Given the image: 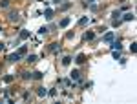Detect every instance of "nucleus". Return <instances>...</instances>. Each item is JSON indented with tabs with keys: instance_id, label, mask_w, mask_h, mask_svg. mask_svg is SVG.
I'll return each mask as SVG.
<instances>
[{
	"instance_id": "10",
	"label": "nucleus",
	"mask_w": 137,
	"mask_h": 104,
	"mask_svg": "<svg viewBox=\"0 0 137 104\" xmlns=\"http://www.w3.org/2000/svg\"><path fill=\"white\" fill-rule=\"evenodd\" d=\"M44 17L46 18H53V9H46V11H44Z\"/></svg>"
},
{
	"instance_id": "11",
	"label": "nucleus",
	"mask_w": 137,
	"mask_h": 104,
	"mask_svg": "<svg viewBox=\"0 0 137 104\" xmlns=\"http://www.w3.org/2000/svg\"><path fill=\"white\" fill-rule=\"evenodd\" d=\"M37 55H28V58H26V60H28V62H37Z\"/></svg>"
},
{
	"instance_id": "6",
	"label": "nucleus",
	"mask_w": 137,
	"mask_h": 104,
	"mask_svg": "<svg viewBox=\"0 0 137 104\" xmlns=\"http://www.w3.org/2000/svg\"><path fill=\"white\" fill-rule=\"evenodd\" d=\"M70 22H71V18H70V17H64L62 20H60V28H66V26L70 24Z\"/></svg>"
},
{
	"instance_id": "3",
	"label": "nucleus",
	"mask_w": 137,
	"mask_h": 104,
	"mask_svg": "<svg viewBox=\"0 0 137 104\" xmlns=\"http://www.w3.org/2000/svg\"><path fill=\"white\" fill-rule=\"evenodd\" d=\"M75 62H77V64H84V62H86V55H82V53H80V55H77Z\"/></svg>"
},
{
	"instance_id": "15",
	"label": "nucleus",
	"mask_w": 137,
	"mask_h": 104,
	"mask_svg": "<svg viewBox=\"0 0 137 104\" xmlns=\"http://www.w3.org/2000/svg\"><path fill=\"white\" fill-rule=\"evenodd\" d=\"M31 77H33V79H42V73L40 71H35V73H31Z\"/></svg>"
},
{
	"instance_id": "16",
	"label": "nucleus",
	"mask_w": 137,
	"mask_h": 104,
	"mask_svg": "<svg viewBox=\"0 0 137 104\" xmlns=\"http://www.w3.org/2000/svg\"><path fill=\"white\" fill-rule=\"evenodd\" d=\"M84 24H88V17H82L79 20V26H84Z\"/></svg>"
},
{
	"instance_id": "8",
	"label": "nucleus",
	"mask_w": 137,
	"mask_h": 104,
	"mask_svg": "<svg viewBox=\"0 0 137 104\" xmlns=\"http://www.w3.org/2000/svg\"><path fill=\"white\" fill-rule=\"evenodd\" d=\"M133 18H135V15H133V13H126L124 17H123V20L128 22V20H133Z\"/></svg>"
},
{
	"instance_id": "20",
	"label": "nucleus",
	"mask_w": 137,
	"mask_h": 104,
	"mask_svg": "<svg viewBox=\"0 0 137 104\" xmlns=\"http://www.w3.org/2000/svg\"><path fill=\"white\" fill-rule=\"evenodd\" d=\"M44 33H48V28H40L38 29V35H44Z\"/></svg>"
},
{
	"instance_id": "18",
	"label": "nucleus",
	"mask_w": 137,
	"mask_h": 104,
	"mask_svg": "<svg viewBox=\"0 0 137 104\" xmlns=\"http://www.w3.org/2000/svg\"><path fill=\"white\" fill-rule=\"evenodd\" d=\"M11 80H13V75H6L4 77V82H11Z\"/></svg>"
},
{
	"instance_id": "4",
	"label": "nucleus",
	"mask_w": 137,
	"mask_h": 104,
	"mask_svg": "<svg viewBox=\"0 0 137 104\" xmlns=\"http://www.w3.org/2000/svg\"><path fill=\"white\" fill-rule=\"evenodd\" d=\"M9 20H11V22H18V13L11 11V13H9Z\"/></svg>"
},
{
	"instance_id": "5",
	"label": "nucleus",
	"mask_w": 137,
	"mask_h": 104,
	"mask_svg": "<svg viewBox=\"0 0 137 104\" xmlns=\"http://www.w3.org/2000/svg\"><path fill=\"white\" fill-rule=\"evenodd\" d=\"M70 77H71V80H79V79H80V73H79L77 69H73V71L70 73Z\"/></svg>"
},
{
	"instance_id": "9",
	"label": "nucleus",
	"mask_w": 137,
	"mask_h": 104,
	"mask_svg": "<svg viewBox=\"0 0 137 104\" xmlns=\"http://www.w3.org/2000/svg\"><path fill=\"white\" fill-rule=\"evenodd\" d=\"M93 37H95V33H93V31H86V35H84V38H86V40H93Z\"/></svg>"
},
{
	"instance_id": "19",
	"label": "nucleus",
	"mask_w": 137,
	"mask_h": 104,
	"mask_svg": "<svg viewBox=\"0 0 137 104\" xmlns=\"http://www.w3.org/2000/svg\"><path fill=\"white\" fill-rule=\"evenodd\" d=\"M0 6H2V7H7V6H9V0H2V2H0Z\"/></svg>"
},
{
	"instance_id": "17",
	"label": "nucleus",
	"mask_w": 137,
	"mask_h": 104,
	"mask_svg": "<svg viewBox=\"0 0 137 104\" xmlns=\"http://www.w3.org/2000/svg\"><path fill=\"white\" fill-rule=\"evenodd\" d=\"M112 49H121V42H113V44H112Z\"/></svg>"
},
{
	"instance_id": "25",
	"label": "nucleus",
	"mask_w": 137,
	"mask_h": 104,
	"mask_svg": "<svg viewBox=\"0 0 137 104\" xmlns=\"http://www.w3.org/2000/svg\"><path fill=\"white\" fill-rule=\"evenodd\" d=\"M53 2H58V0H53Z\"/></svg>"
},
{
	"instance_id": "1",
	"label": "nucleus",
	"mask_w": 137,
	"mask_h": 104,
	"mask_svg": "<svg viewBox=\"0 0 137 104\" xmlns=\"http://www.w3.org/2000/svg\"><path fill=\"white\" fill-rule=\"evenodd\" d=\"M20 57H22V55L18 53V51H17V53H11L7 57V62H17V60H20Z\"/></svg>"
},
{
	"instance_id": "12",
	"label": "nucleus",
	"mask_w": 137,
	"mask_h": 104,
	"mask_svg": "<svg viewBox=\"0 0 137 104\" xmlns=\"http://www.w3.org/2000/svg\"><path fill=\"white\" fill-rule=\"evenodd\" d=\"M70 62H71V57H64L62 58V66H70Z\"/></svg>"
},
{
	"instance_id": "13",
	"label": "nucleus",
	"mask_w": 137,
	"mask_h": 104,
	"mask_svg": "<svg viewBox=\"0 0 137 104\" xmlns=\"http://www.w3.org/2000/svg\"><path fill=\"white\" fill-rule=\"evenodd\" d=\"M28 37H29V33L26 31V29H22V33H20V38H22V40H26Z\"/></svg>"
},
{
	"instance_id": "21",
	"label": "nucleus",
	"mask_w": 137,
	"mask_h": 104,
	"mask_svg": "<svg viewBox=\"0 0 137 104\" xmlns=\"http://www.w3.org/2000/svg\"><path fill=\"white\" fill-rule=\"evenodd\" d=\"M57 48H58V44H55V42H53V44L50 46V49H51V51H57Z\"/></svg>"
},
{
	"instance_id": "22",
	"label": "nucleus",
	"mask_w": 137,
	"mask_h": 104,
	"mask_svg": "<svg viewBox=\"0 0 137 104\" xmlns=\"http://www.w3.org/2000/svg\"><path fill=\"white\" fill-rule=\"evenodd\" d=\"M121 57V53H119V49H113V58H119Z\"/></svg>"
},
{
	"instance_id": "23",
	"label": "nucleus",
	"mask_w": 137,
	"mask_h": 104,
	"mask_svg": "<svg viewBox=\"0 0 137 104\" xmlns=\"http://www.w3.org/2000/svg\"><path fill=\"white\" fill-rule=\"evenodd\" d=\"M119 17H121V11H115V13H113V20H117Z\"/></svg>"
},
{
	"instance_id": "14",
	"label": "nucleus",
	"mask_w": 137,
	"mask_h": 104,
	"mask_svg": "<svg viewBox=\"0 0 137 104\" xmlns=\"http://www.w3.org/2000/svg\"><path fill=\"white\" fill-rule=\"evenodd\" d=\"M18 53H20V55H26V53H28V48H26V46H20V48H18Z\"/></svg>"
},
{
	"instance_id": "2",
	"label": "nucleus",
	"mask_w": 137,
	"mask_h": 104,
	"mask_svg": "<svg viewBox=\"0 0 137 104\" xmlns=\"http://www.w3.org/2000/svg\"><path fill=\"white\" fill-rule=\"evenodd\" d=\"M102 40H104V42H112V40H113V31H108V33L102 37Z\"/></svg>"
},
{
	"instance_id": "7",
	"label": "nucleus",
	"mask_w": 137,
	"mask_h": 104,
	"mask_svg": "<svg viewBox=\"0 0 137 104\" xmlns=\"http://www.w3.org/2000/svg\"><path fill=\"white\" fill-rule=\"evenodd\" d=\"M37 95H38V97H46V95H48V90H46V88H38Z\"/></svg>"
},
{
	"instance_id": "24",
	"label": "nucleus",
	"mask_w": 137,
	"mask_h": 104,
	"mask_svg": "<svg viewBox=\"0 0 137 104\" xmlns=\"http://www.w3.org/2000/svg\"><path fill=\"white\" fill-rule=\"evenodd\" d=\"M4 48H6V44H4V42H0V51L4 49Z\"/></svg>"
}]
</instances>
